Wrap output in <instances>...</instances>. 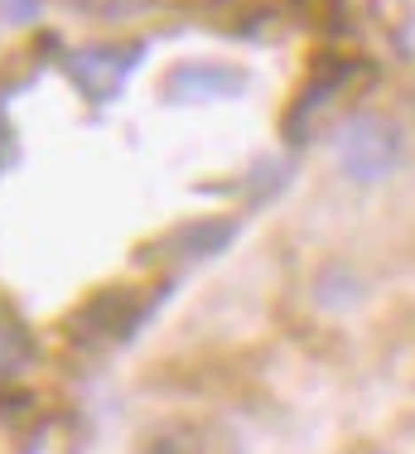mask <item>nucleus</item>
I'll use <instances>...</instances> for the list:
<instances>
[{"instance_id":"obj_6","label":"nucleus","mask_w":415,"mask_h":454,"mask_svg":"<svg viewBox=\"0 0 415 454\" xmlns=\"http://www.w3.org/2000/svg\"><path fill=\"white\" fill-rule=\"evenodd\" d=\"M15 160V136H10V121H5V92H0V169Z\"/></svg>"},{"instance_id":"obj_2","label":"nucleus","mask_w":415,"mask_h":454,"mask_svg":"<svg viewBox=\"0 0 415 454\" xmlns=\"http://www.w3.org/2000/svg\"><path fill=\"white\" fill-rule=\"evenodd\" d=\"M140 44L130 49H112V44H92V49H78L68 59V78L78 82V92L87 97L92 106H106L116 92L126 88L130 78V63H140Z\"/></svg>"},{"instance_id":"obj_5","label":"nucleus","mask_w":415,"mask_h":454,"mask_svg":"<svg viewBox=\"0 0 415 454\" xmlns=\"http://www.w3.org/2000/svg\"><path fill=\"white\" fill-rule=\"evenodd\" d=\"M140 454H203V450H199V435H193V430L165 426V430H155V435L145 440V450H140Z\"/></svg>"},{"instance_id":"obj_7","label":"nucleus","mask_w":415,"mask_h":454,"mask_svg":"<svg viewBox=\"0 0 415 454\" xmlns=\"http://www.w3.org/2000/svg\"><path fill=\"white\" fill-rule=\"evenodd\" d=\"M39 15V0H5V20H29Z\"/></svg>"},{"instance_id":"obj_1","label":"nucleus","mask_w":415,"mask_h":454,"mask_svg":"<svg viewBox=\"0 0 415 454\" xmlns=\"http://www.w3.org/2000/svg\"><path fill=\"white\" fill-rule=\"evenodd\" d=\"M338 165H343V175L357 179V184L387 179L391 169L401 165V136L391 131L387 121L357 116V121L343 131V140H338Z\"/></svg>"},{"instance_id":"obj_4","label":"nucleus","mask_w":415,"mask_h":454,"mask_svg":"<svg viewBox=\"0 0 415 454\" xmlns=\"http://www.w3.org/2000/svg\"><path fill=\"white\" fill-rule=\"evenodd\" d=\"M232 232H237V223H223V218L193 223L189 232H179V247H184L189 256H213V252H223V247L232 242Z\"/></svg>"},{"instance_id":"obj_3","label":"nucleus","mask_w":415,"mask_h":454,"mask_svg":"<svg viewBox=\"0 0 415 454\" xmlns=\"http://www.w3.org/2000/svg\"><path fill=\"white\" fill-rule=\"evenodd\" d=\"M247 88V73H232L223 63H184L174 68L165 97L169 102H213V97H232Z\"/></svg>"}]
</instances>
